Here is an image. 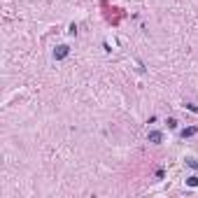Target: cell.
I'll return each mask as SVG.
<instances>
[{
    "label": "cell",
    "instance_id": "6da1fadb",
    "mask_svg": "<svg viewBox=\"0 0 198 198\" xmlns=\"http://www.w3.org/2000/svg\"><path fill=\"white\" fill-rule=\"evenodd\" d=\"M68 54H70V47H68V44H61V47L54 49V58H56V61H63Z\"/></svg>",
    "mask_w": 198,
    "mask_h": 198
},
{
    "label": "cell",
    "instance_id": "7a4b0ae2",
    "mask_svg": "<svg viewBox=\"0 0 198 198\" xmlns=\"http://www.w3.org/2000/svg\"><path fill=\"white\" fill-rule=\"evenodd\" d=\"M163 140V133H159V130H151L149 133V142H154V145H159V142Z\"/></svg>",
    "mask_w": 198,
    "mask_h": 198
},
{
    "label": "cell",
    "instance_id": "3957f363",
    "mask_svg": "<svg viewBox=\"0 0 198 198\" xmlns=\"http://www.w3.org/2000/svg\"><path fill=\"white\" fill-rule=\"evenodd\" d=\"M191 135H196V126H189L182 130V138H191Z\"/></svg>",
    "mask_w": 198,
    "mask_h": 198
},
{
    "label": "cell",
    "instance_id": "277c9868",
    "mask_svg": "<svg viewBox=\"0 0 198 198\" xmlns=\"http://www.w3.org/2000/svg\"><path fill=\"white\" fill-rule=\"evenodd\" d=\"M187 184H189V187H198V177H189Z\"/></svg>",
    "mask_w": 198,
    "mask_h": 198
},
{
    "label": "cell",
    "instance_id": "5b68a950",
    "mask_svg": "<svg viewBox=\"0 0 198 198\" xmlns=\"http://www.w3.org/2000/svg\"><path fill=\"white\" fill-rule=\"evenodd\" d=\"M168 128H177V121H175V119H168Z\"/></svg>",
    "mask_w": 198,
    "mask_h": 198
},
{
    "label": "cell",
    "instance_id": "8992f818",
    "mask_svg": "<svg viewBox=\"0 0 198 198\" xmlns=\"http://www.w3.org/2000/svg\"><path fill=\"white\" fill-rule=\"evenodd\" d=\"M187 163H189V166H191V168H198V161H196V159H189Z\"/></svg>",
    "mask_w": 198,
    "mask_h": 198
}]
</instances>
